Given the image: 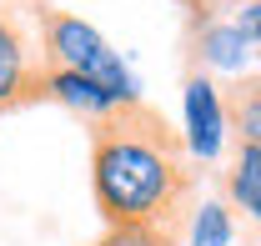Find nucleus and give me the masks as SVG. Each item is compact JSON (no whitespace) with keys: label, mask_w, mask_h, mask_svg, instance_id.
<instances>
[{"label":"nucleus","mask_w":261,"mask_h":246,"mask_svg":"<svg viewBox=\"0 0 261 246\" xmlns=\"http://www.w3.org/2000/svg\"><path fill=\"white\" fill-rule=\"evenodd\" d=\"M236 31L246 35V45H261V0H246L236 10Z\"/></svg>","instance_id":"obj_11"},{"label":"nucleus","mask_w":261,"mask_h":246,"mask_svg":"<svg viewBox=\"0 0 261 246\" xmlns=\"http://www.w3.org/2000/svg\"><path fill=\"white\" fill-rule=\"evenodd\" d=\"M181 101H186V151H191L196 161H216L221 146H226V131H231V121H226V95L211 86L206 70H191Z\"/></svg>","instance_id":"obj_4"},{"label":"nucleus","mask_w":261,"mask_h":246,"mask_svg":"<svg viewBox=\"0 0 261 246\" xmlns=\"http://www.w3.org/2000/svg\"><path fill=\"white\" fill-rule=\"evenodd\" d=\"M45 51H50V70L91 76V81L106 86L121 106L141 101V91H136V81H130L126 61L116 56V45H111L91 20H81V15H70V10H50V20H45Z\"/></svg>","instance_id":"obj_3"},{"label":"nucleus","mask_w":261,"mask_h":246,"mask_svg":"<svg viewBox=\"0 0 261 246\" xmlns=\"http://www.w3.org/2000/svg\"><path fill=\"white\" fill-rule=\"evenodd\" d=\"M181 231L171 226H106V236L96 246H176Z\"/></svg>","instance_id":"obj_10"},{"label":"nucleus","mask_w":261,"mask_h":246,"mask_svg":"<svg viewBox=\"0 0 261 246\" xmlns=\"http://www.w3.org/2000/svg\"><path fill=\"white\" fill-rule=\"evenodd\" d=\"M226 121L236 131V141H251L261 146V70L256 76H241L226 95Z\"/></svg>","instance_id":"obj_8"},{"label":"nucleus","mask_w":261,"mask_h":246,"mask_svg":"<svg viewBox=\"0 0 261 246\" xmlns=\"http://www.w3.org/2000/svg\"><path fill=\"white\" fill-rule=\"evenodd\" d=\"M45 101H56L65 111L86 116L91 126L106 121L111 111H121V101L106 91V86H96L91 76H75V70H50V76H45Z\"/></svg>","instance_id":"obj_5"},{"label":"nucleus","mask_w":261,"mask_h":246,"mask_svg":"<svg viewBox=\"0 0 261 246\" xmlns=\"http://www.w3.org/2000/svg\"><path fill=\"white\" fill-rule=\"evenodd\" d=\"M221 186H226V201H231V206L246 216L251 226H261V146L236 141V151H231V161H226Z\"/></svg>","instance_id":"obj_6"},{"label":"nucleus","mask_w":261,"mask_h":246,"mask_svg":"<svg viewBox=\"0 0 261 246\" xmlns=\"http://www.w3.org/2000/svg\"><path fill=\"white\" fill-rule=\"evenodd\" d=\"M196 61L211 65V70H241L246 56H251V45H246V35L236 31V20H206V26H196Z\"/></svg>","instance_id":"obj_7"},{"label":"nucleus","mask_w":261,"mask_h":246,"mask_svg":"<svg viewBox=\"0 0 261 246\" xmlns=\"http://www.w3.org/2000/svg\"><path fill=\"white\" fill-rule=\"evenodd\" d=\"M236 226H231V206L221 201H201L191 216V246H231Z\"/></svg>","instance_id":"obj_9"},{"label":"nucleus","mask_w":261,"mask_h":246,"mask_svg":"<svg viewBox=\"0 0 261 246\" xmlns=\"http://www.w3.org/2000/svg\"><path fill=\"white\" fill-rule=\"evenodd\" d=\"M45 0H0V111L45 101L50 51H45Z\"/></svg>","instance_id":"obj_2"},{"label":"nucleus","mask_w":261,"mask_h":246,"mask_svg":"<svg viewBox=\"0 0 261 246\" xmlns=\"http://www.w3.org/2000/svg\"><path fill=\"white\" fill-rule=\"evenodd\" d=\"M241 5H246V0H241Z\"/></svg>","instance_id":"obj_12"},{"label":"nucleus","mask_w":261,"mask_h":246,"mask_svg":"<svg viewBox=\"0 0 261 246\" xmlns=\"http://www.w3.org/2000/svg\"><path fill=\"white\" fill-rule=\"evenodd\" d=\"M91 196L106 226H171L181 231L191 201L186 136L146 101H130L91 126Z\"/></svg>","instance_id":"obj_1"}]
</instances>
